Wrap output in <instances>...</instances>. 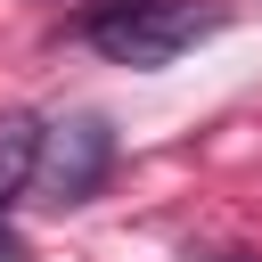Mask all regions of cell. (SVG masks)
<instances>
[{"label": "cell", "mask_w": 262, "mask_h": 262, "mask_svg": "<svg viewBox=\"0 0 262 262\" xmlns=\"http://www.w3.org/2000/svg\"><path fill=\"white\" fill-rule=\"evenodd\" d=\"M41 139H49L41 115H0V196H16L41 172Z\"/></svg>", "instance_id": "cell-3"}, {"label": "cell", "mask_w": 262, "mask_h": 262, "mask_svg": "<svg viewBox=\"0 0 262 262\" xmlns=\"http://www.w3.org/2000/svg\"><path fill=\"white\" fill-rule=\"evenodd\" d=\"M25 246H16V229H8V196H0V262H16Z\"/></svg>", "instance_id": "cell-4"}, {"label": "cell", "mask_w": 262, "mask_h": 262, "mask_svg": "<svg viewBox=\"0 0 262 262\" xmlns=\"http://www.w3.org/2000/svg\"><path fill=\"white\" fill-rule=\"evenodd\" d=\"M221 262H254V254H221Z\"/></svg>", "instance_id": "cell-5"}, {"label": "cell", "mask_w": 262, "mask_h": 262, "mask_svg": "<svg viewBox=\"0 0 262 262\" xmlns=\"http://www.w3.org/2000/svg\"><path fill=\"white\" fill-rule=\"evenodd\" d=\"M74 33H82L98 57L131 66V74H164L172 57H188L196 41H213L221 16L196 8V0H90V8L74 16Z\"/></svg>", "instance_id": "cell-1"}, {"label": "cell", "mask_w": 262, "mask_h": 262, "mask_svg": "<svg viewBox=\"0 0 262 262\" xmlns=\"http://www.w3.org/2000/svg\"><path fill=\"white\" fill-rule=\"evenodd\" d=\"M115 156H123V139H115V123L106 115H66V123H49V139H41V196L49 205H90L106 180H115Z\"/></svg>", "instance_id": "cell-2"}]
</instances>
